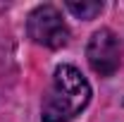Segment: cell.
<instances>
[{"label":"cell","instance_id":"277c9868","mask_svg":"<svg viewBox=\"0 0 124 122\" xmlns=\"http://www.w3.org/2000/svg\"><path fill=\"white\" fill-rule=\"evenodd\" d=\"M67 10L79 19H93L95 15L103 12V2L95 0H86V2H67Z\"/></svg>","mask_w":124,"mask_h":122},{"label":"cell","instance_id":"3957f363","mask_svg":"<svg viewBox=\"0 0 124 122\" xmlns=\"http://www.w3.org/2000/svg\"><path fill=\"white\" fill-rule=\"evenodd\" d=\"M86 58L95 74L112 77L119 70V60H122V46H119L117 34L112 29H98L88 41Z\"/></svg>","mask_w":124,"mask_h":122},{"label":"cell","instance_id":"7a4b0ae2","mask_svg":"<svg viewBox=\"0 0 124 122\" xmlns=\"http://www.w3.org/2000/svg\"><path fill=\"white\" fill-rule=\"evenodd\" d=\"M26 31L33 43L53 48V50L67 46L69 41V26L64 24L55 5H38L26 19Z\"/></svg>","mask_w":124,"mask_h":122},{"label":"cell","instance_id":"6da1fadb","mask_svg":"<svg viewBox=\"0 0 124 122\" xmlns=\"http://www.w3.org/2000/svg\"><path fill=\"white\" fill-rule=\"evenodd\" d=\"M91 101V84L74 65H60L43 101L41 122H72Z\"/></svg>","mask_w":124,"mask_h":122}]
</instances>
